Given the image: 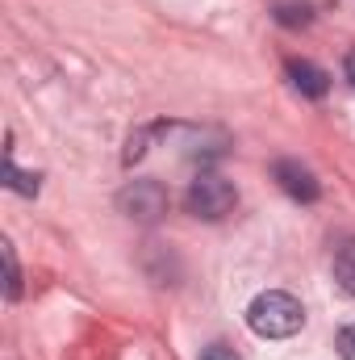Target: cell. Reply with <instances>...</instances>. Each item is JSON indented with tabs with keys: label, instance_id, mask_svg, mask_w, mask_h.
<instances>
[{
	"label": "cell",
	"instance_id": "3957f363",
	"mask_svg": "<svg viewBox=\"0 0 355 360\" xmlns=\"http://www.w3.org/2000/svg\"><path fill=\"white\" fill-rule=\"evenodd\" d=\"M117 210L134 222H159L168 214V188L159 180H130L117 193Z\"/></svg>",
	"mask_w": 355,
	"mask_h": 360
},
{
	"label": "cell",
	"instance_id": "9c48e42d",
	"mask_svg": "<svg viewBox=\"0 0 355 360\" xmlns=\"http://www.w3.org/2000/svg\"><path fill=\"white\" fill-rule=\"evenodd\" d=\"M276 21H280V25H305V21H309V8H305V4H280V8H276Z\"/></svg>",
	"mask_w": 355,
	"mask_h": 360
},
{
	"label": "cell",
	"instance_id": "6da1fadb",
	"mask_svg": "<svg viewBox=\"0 0 355 360\" xmlns=\"http://www.w3.org/2000/svg\"><path fill=\"white\" fill-rule=\"evenodd\" d=\"M247 327L260 340H288L305 327V306L284 289H267L247 306Z\"/></svg>",
	"mask_w": 355,
	"mask_h": 360
},
{
	"label": "cell",
	"instance_id": "5b68a950",
	"mask_svg": "<svg viewBox=\"0 0 355 360\" xmlns=\"http://www.w3.org/2000/svg\"><path fill=\"white\" fill-rule=\"evenodd\" d=\"M284 72H288V84L301 92V96H309V101H322L330 92V76L318 63H309V59H288Z\"/></svg>",
	"mask_w": 355,
	"mask_h": 360
},
{
	"label": "cell",
	"instance_id": "277c9868",
	"mask_svg": "<svg viewBox=\"0 0 355 360\" xmlns=\"http://www.w3.org/2000/svg\"><path fill=\"white\" fill-rule=\"evenodd\" d=\"M276 184H280L293 201H305V205L318 201V193H322L318 180H314V172H309L305 164H297V160H280V164H276Z\"/></svg>",
	"mask_w": 355,
	"mask_h": 360
},
{
	"label": "cell",
	"instance_id": "7a4b0ae2",
	"mask_svg": "<svg viewBox=\"0 0 355 360\" xmlns=\"http://www.w3.org/2000/svg\"><path fill=\"white\" fill-rule=\"evenodd\" d=\"M188 214H196V218H205V222H217V218H226L230 210H234V184L230 180H222L217 172H201V176L188 184Z\"/></svg>",
	"mask_w": 355,
	"mask_h": 360
},
{
	"label": "cell",
	"instance_id": "8fae6325",
	"mask_svg": "<svg viewBox=\"0 0 355 360\" xmlns=\"http://www.w3.org/2000/svg\"><path fill=\"white\" fill-rule=\"evenodd\" d=\"M201 360H239V352L226 348V344H209V348L201 352Z\"/></svg>",
	"mask_w": 355,
	"mask_h": 360
},
{
	"label": "cell",
	"instance_id": "30bf717a",
	"mask_svg": "<svg viewBox=\"0 0 355 360\" xmlns=\"http://www.w3.org/2000/svg\"><path fill=\"white\" fill-rule=\"evenodd\" d=\"M335 348H339V356H343V360H355V323H351V327H343V331H339Z\"/></svg>",
	"mask_w": 355,
	"mask_h": 360
},
{
	"label": "cell",
	"instance_id": "ba28073f",
	"mask_svg": "<svg viewBox=\"0 0 355 360\" xmlns=\"http://www.w3.org/2000/svg\"><path fill=\"white\" fill-rule=\"evenodd\" d=\"M4 176H8V188H17V193H25V197H34V193H38V176H34V172H17L13 155L4 160Z\"/></svg>",
	"mask_w": 355,
	"mask_h": 360
},
{
	"label": "cell",
	"instance_id": "8992f818",
	"mask_svg": "<svg viewBox=\"0 0 355 360\" xmlns=\"http://www.w3.org/2000/svg\"><path fill=\"white\" fill-rule=\"evenodd\" d=\"M335 281L355 297V239H347V243L335 252Z\"/></svg>",
	"mask_w": 355,
	"mask_h": 360
},
{
	"label": "cell",
	"instance_id": "52a82bcc",
	"mask_svg": "<svg viewBox=\"0 0 355 360\" xmlns=\"http://www.w3.org/2000/svg\"><path fill=\"white\" fill-rule=\"evenodd\" d=\"M0 256H4V297L17 302V297H21V269H17L13 243H0Z\"/></svg>",
	"mask_w": 355,
	"mask_h": 360
},
{
	"label": "cell",
	"instance_id": "7c38bea8",
	"mask_svg": "<svg viewBox=\"0 0 355 360\" xmlns=\"http://www.w3.org/2000/svg\"><path fill=\"white\" fill-rule=\"evenodd\" d=\"M343 76L351 80V89H355V51H347V63H343Z\"/></svg>",
	"mask_w": 355,
	"mask_h": 360
}]
</instances>
